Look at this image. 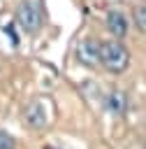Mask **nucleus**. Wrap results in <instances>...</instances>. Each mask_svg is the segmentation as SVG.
<instances>
[{
    "label": "nucleus",
    "instance_id": "1",
    "mask_svg": "<svg viewBox=\"0 0 146 149\" xmlns=\"http://www.w3.org/2000/svg\"><path fill=\"white\" fill-rule=\"evenodd\" d=\"M16 23L28 35H35L44 23V9L39 0H21L16 7Z\"/></svg>",
    "mask_w": 146,
    "mask_h": 149
},
{
    "label": "nucleus",
    "instance_id": "2",
    "mask_svg": "<svg viewBox=\"0 0 146 149\" xmlns=\"http://www.w3.org/2000/svg\"><path fill=\"white\" fill-rule=\"evenodd\" d=\"M100 63L109 70V72H123L125 68H127V63H130V54H127V49L121 44V42H116V40H109V42H104L102 47H100Z\"/></svg>",
    "mask_w": 146,
    "mask_h": 149
},
{
    "label": "nucleus",
    "instance_id": "3",
    "mask_svg": "<svg viewBox=\"0 0 146 149\" xmlns=\"http://www.w3.org/2000/svg\"><path fill=\"white\" fill-rule=\"evenodd\" d=\"M100 47H102V44H100L95 37H83V40L79 42V47H76V58H79L83 65L93 68V65L100 63Z\"/></svg>",
    "mask_w": 146,
    "mask_h": 149
},
{
    "label": "nucleus",
    "instance_id": "4",
    "mask_svg": "<svg viewBox=\"0 0 146 149\" xmlns=\"http://www.w3.org/2000/svg\"><path fill=\"white\" fill-rule=\"evenodd\" d=\"M107 28L114 37H125L127 35V16L118 9H111L107 14Z\"/></svg>",
    "mask_w": 146,
    "mask_h": 149
},
{
    "label": "nucleus",
    "instance_id": "5",
    "mask_svg": "<svg viewBox=\"0 0 146 149\" xmlns=\"http://www.w3.org/2000/svg\"><path fill=\"white\" fill-rule=\"evenodd\" d=\"M104 109L114 116H121L125 109H127V98L123 91H109L104 95Z\"/></svg>",
    "mask_w": 146,
    "mask_h": 149
},
{
    "label": "nucleus",
    "instance_id": "6",
    "mask_svg": "<svg viewBox=\"0 0 146 149\" xmlns=\"http://www.w3.org/2000/svg\"><path fill=\"white\" fill-rule=\"evenodd\" d=\"M25 121H28L30 126H35V128H42V126H44V121H46V114L42 112V107H39V105H30V107H28V112H25Z\"/></svg>",
    "mask_w": 146,
    "mask_h": 149
},
{
    "label": "nucleus",
    "instance_id": "7",
    "mask_svg": "<svg viewBox=\"0 0 146 149\" xmlns=\"http://www.w3.org/2000/svg\"><path fill=\"white\" fill-rule=\"evenodd\" d=\"M132 21H134V26H137L141 33H146V2L134 5V9H132Z\"/></svg>",
    "mask_w": 146,
    "mask_h": 149
},
{
    "label": "nucleus",
    "instance_id": "8",
    "mask_svg": "<svg viewBox=\"0 0 146 149\" xmlns=\"http://www.w3.org/2000/svg\"><path fill=\"white\" fill-rule=\"evenodd\" d=\"M14 147H16L14 137H12L7 130H0V149H14Z\"/></svg>",
    "mask_w": 146,
    "mask_h": 149
}]
</instances>
